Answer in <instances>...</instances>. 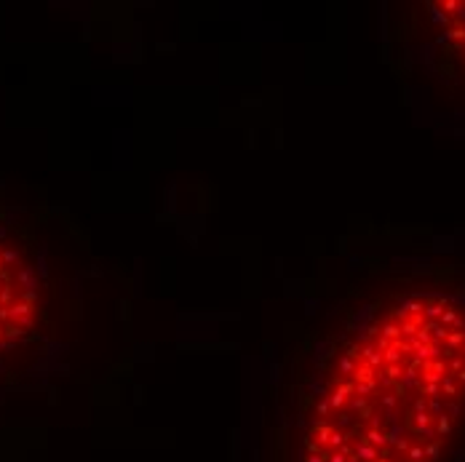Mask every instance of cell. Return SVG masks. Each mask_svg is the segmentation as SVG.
<instances>
[{"label":"cell","mask_w":465,"mask_h":462,"mask_svg":"<svg viewBox=\"0 0 465 462\" xmlns=\"http://www.w3.org/2000/svg\"><path fill=\"white\" fill-rule=\"evenodd\" d=\"M465 417V307L393 302L335 358L302 462H441Z\"/></svg>","instance_id":"obj_1"},{"label":"cell","mask_w":465,"mask_h":462,"mask_svg":"<svg viewBox=\"0 0 465 462\" xmlns=\"http://www.w3.org/2000/svg\"><path fill=\"white\" fill-rule=\"evenodd\" d=\"M41 318L38 283L22 254L0 238V350L19 345Z\"/></svg>","instance_id":"obj_2"},{"label":"cell","mask_w":465,"mask_h":462,"mask_svg":"<svg viewBox=\"0 0 465 462\" xmlns=\"http://www.w3.org/2000/svg\"><path fill=\"white\" fill-rule=\"evenodd\" d=\"M430 16H433L438 27V35H441L447 54L465 72V0H438V3H430Z\"/></svg>","instance_id":"obj_3"}]
</instances>
